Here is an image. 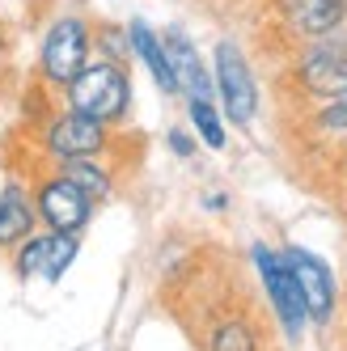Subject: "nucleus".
Masks as SVG:
<instances>
[{
  "label": "nucleus",
  "instance_id": "f257e3e1",
  "mask_svg": "<svg viewBox=\"0 0 347 351\" xmlns=\"http://www.w3.org/2000/svg\"><path fill=\"white\" fill-rule=\"evenodd\" d=\"M64 106L81 110L97 123H123L132 110V77L115 60H89L64 85Z\"/></svg>",
  "mask_w": 347,
  "mask_h": 351
},
{
  "label": "nucleus",
  "instance_id": "f03ea898",
  "mask_svg": "<svg viewBox=\"0 0 347 351\" xmlns=\"http://www.w3.org/2000/svg\"><path fill=\"white\" fill-rule=\"evenodd\" d=\"M89 60H93V21L89 17L60 13L56 21H47V30L38 38V56H34L43 85L64 89Z\"/></svg>",
  "mask_w": 347,
  "mask_h": 351
},
{
  "label": "nucleus",
  "instance_id": "7ed1b4c3",
  "mask_svg": "<svg viewBox=\"0 0 347 351\" xmlns=\"http://www.w3.org/2000/svg\"><path fill=\"white\" fill-rule=\"evenodd\" d=\"M212 89L220 97V110L233 128H250L259 114V81L250 72V60L233 38H220L212 51Z\"/></svg>",
  "mask_w": 347,
  "mask_h": 351
},
{
  "label": "nucleus",
  "instance_id": "20e7f679",
  "mask_svg": "<svg viewBox=\"0 0 347 351\" xmlns=\"http://www.w3.org/2000/svg\"><path fill=\"white\" fill-rule=\"evenodd\" d=\"M38 144H43V153L56 157V161H68V157H102L106 148H110V123H97V119H89L81 110L64 106V110L43 119Z\"/></svg>",
  "mask_w": 347,
  "mask_h": 351
},
{
  "label": "nucleus",
  "instance_id": "39448f33",
  "mask_svg": "<svg viewBox=\"0 0 347 351\" xmlns=\"http://www.w3.org/2000/svg\"><path fill=\"white\" fill-rule=\"evenodd\" d=\"M296 85H301L305 97H313V102L347 89V34L343 30L301 43V56H296Z\"/></svg>",
  "mask_w": 347,
  "mask_h": 351
},
{
  "label": "nucleus",
  "instance_id": "423d86ee",
  "mask_svg": "<svg viewBox=\"0 0 347 351\" xmlns=\"http://www.w3.org/2000/svg\"><path fill=\"white\" fill-rule=\"evenodd\" d=\"M30 195H34L38 220H43L51 233H77V237H81V229H85L89 216H93V199H89L77 182H68L60 169H56V173H43Z\"/></svg>",
  "mask_w": 347,
  "mask_h": 351
},
{
  "label": "nucleus",
  "instance_id": "0eeeda50",
  "mask_svg": "<svg viewBox=\"0 0 347 351\" xmlns=\"http://www.w3.org/2000/svg\"><path fill=\"white\" fill-rule=\"evenodd\" d=\"M254 267H259V275H263L267 300H271V309H276L280 326H284V330L296 339V335L305 330L309 313H305L301 288H296V280H292V271H288L284 254H276V250H267V245H254Z\"/></svg>",
  "mask_w": 347,
  "mask_h": 351
},
{
  "label": "nucleus",
  "instance_id": "6e6552de",
  "mask_svg": "<svg viewBox=\"0 0 347 351\" xmlns=\"http://www.w3.org/2000/svg\"><path fill=\"white\" fill-rule=\"evenodd\" d=\"M284 263H288V271H292L296 288H301V300H305L309 322L326 326V322L335 317V300H339V288H335L331 267L322 263L318 254H309V250H301V245H288V250H284Z\"/></svg>",
  "mask_w": 347,
  "mask_h": 351
},
{
  "label": "nucleus",
  "instance_id": "1a4fd4ad",
  "mask_svg": "<svg viewBox=\"0 0 347 351\" xmlns=\"http://www.w3.org/2000/svg\"><path fill=\"white\" fill-rule=\"evenodd\" d=\"M77 258V233H30L17 245V275H38L56 284Z\"/></svg>",
  "mask_w": 347,
  "mask_h": 351
},
{
  "label": "nucleus",
  "instance_id": "9d476101",
  "mask_svg": "<svg viewBox=\"0 0 347 351\" xmlns=\"http://www.w3.org/2000/svg\"><path fill=\"white\" fill-rule=\"evenodd\" d=\"M280 21L296 43L326 38V34L343 30L347 0H280Z\"/></svg>",
  "mask_w": 347,
  "mask_h": 351
},
{
  "label": "nucleus",
  "instance_id": "9b49d317",
  "mask_svg": "<svg viewBox=\"0 0 347 351\" xmlns=\"http://www.w3.org/2000/svg\"><path fill=\"white\" fill-rule=\"evenodd\" d=\"M161 43H165V60L174 68V81H178V93H187V97H212L216 93L212 89V68L204 64V56H200V47L191 43V34L182 26H165Z\"/></svg>",
  "mask_w": 347,
  "mask_h": 351
},
{
  "label": "nucleus",
  "instance_id": "f8f14e48",
  "mask_svg": "<svg viewBox=\"0 0 347 351\" xmlns=\"http://www.w3.org/2000/svg\"><path fill=\"white\" fill-rule=\"evenodd\" d=\"M123 30H128V51L144 64V72L153 77V85H157L161 93H178V81H174V68H169V60H165V43H161V34L148 26L144 17H132Z\"/></svg>",
  "mask_w": 347,
  "mask_h": 351
},
{
  "label": "nucleus",
  "instance_id": "ddd939ff",
  "mask_svg": "<svg viewBox=\"0 0 347 351\" xmlns=\"http://www.w3.org/2000/svg\"><path fill=\"white\" fill-rule=\"evenodd\" d=\"M34 229H38L34 195L21 182H5V191H0V250H17Z\"/></svg>",
  "mask_w": 347,
  "mask_h": 351
},
{
  "label": "nucleus",
  "instance_id": "4468645a",
  "mask_svg": "<svg viewBox=\"0 0 347 351\" xmlns=\"http://www.w3.org/2000/svg\"><path fill=\"white\" fill-rule=\"evenodd\" d=\"M60 173H64L68 182H77L93 204H97V199H106L110 186H115V178H110V169H106L102 157H68V161H60Z\"/></svg>",
  "mask_w": 347,
  "mask_h": 351
},
{
  "label": "nucleus",
  "instance_id": "2eb2a0df",
  "mask_svg": "<svg viewBox=\"0 0 347 351\" xmlns=\"http://www.w3.org/2000/svg\"><path fill=\"white\" fill-rule=\"evenodd\" d=\"M187 114H191V128L208 148H225L229 144V132H225V119H220L212 97H187Z\"/></svg>",
  "mask_w": 347,
  "mask_h": 351
},
{
  "label": "nucleus",
  "instance_id": "dca6fc26",
  "mask_svg": "<svg viewBox=\"0 0 347 351\" xmlns=\"http://www.w3.org/2000/svg\"><path fill=\"white\" fill-rule=\"evenodd\" d=\"M208 351H259V335L250 322L241 317H225L212 326V339H208Z\"/></svg>",
  "mask_w": 347,
  "mask_h": 351
},
{
  "label": "nucleus",
  "instance_id": "f3484780",
  "mask_svg": "<svg viewBox=\"0 0 347 351\" xmlns=\"http://www.w3.org/2000/svg\"><path fill=\"white\" fill-rule=\"evenodd\" d=\"M313 128L322 136H347V89H339L335 97H322L313 110Z\"/></svg>",
  "mask_w": 347,
  "mask_h": 351
},
{
  "label": "nucleus",
  "instance_id": "a211bd4d",
  "mask_svg": "<svg viewBox=\"0 0 347 351\" xmlns=\"http://www.w3.org/2000/svg\"><path fill=\"white\" fill-rule=\"evenodd\" d=\"M123 56H128V30L110 26V21H97V26H93V60L123 64Z\"/></svg>",
  "mask_w": 347,
  "mask_h": 351
},
{
  "label": "nucleus",
  "instance_id": "6ab92c4d",
  "mask_svg": "<svg viewBox=\"0 0 347 351\" xmlns=\"http://www.w3.org/2000/svg\"><path fill=\"white\" fill-rule=\"evenodd\" d=\"M165 140H169V148H174V157H191V153H195V140H191L187 132H178V128H174Z\"/></svg>",
  "mask_w": 347,
  "mask_h": 351
}]
</instances>
